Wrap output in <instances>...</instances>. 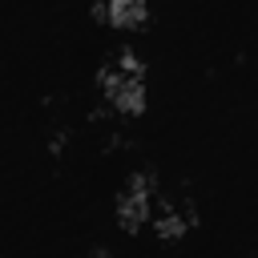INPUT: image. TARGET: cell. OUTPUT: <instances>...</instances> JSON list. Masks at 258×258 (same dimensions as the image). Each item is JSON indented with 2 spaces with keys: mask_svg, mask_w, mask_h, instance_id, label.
Here are the masks:
<instances>
[{
  "mask_svg": "<svg viewBox=\"0 0 258 258\" xmlns=\"http://www.w3.org/2000/svg\"><path fill=\"white\" fill-rule=\"evenodd\" d=\"M97 85L117 113H141L145 109V69L133 52H117L109 64H101Z\"/></svg>",
  "mask_w": 258,
  "mask_h": 258,
  "instance_id": "1",
  "label": "cell"
},
{
  "mask_svg": "<svg viewBox=\"0 0 258 258\" xmlns=\"http://www.w3.org/2000/svg\"><path fill=\"white\" fill-rule=\"evenodd\" d=\"M93 12L113 28H137L145 20V0H97Z\"/></svg>",
  "mask_w": 258,
  "mask_h": 258,
  "instance_id": "3",
  "label": "cell"
},
{
  "mask_svg": "<svg viewBox=\"0 0 258 258\" xmlns=\"http://www.w3.org/2000/svg\"><path fill=\"white\" fill-rule=\"evenodd\" d=\"M153 198H157V177H153L149 169L129 173V181H125L121 194H117V222H121L125 230L145 226L149 214H153Z\"/></svg>",
  "mask_w": 258,
  "mask_h": 258,
  "instance_id": "2",
  "label": "cell"
}]
</instances>
